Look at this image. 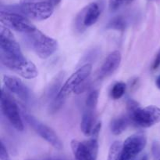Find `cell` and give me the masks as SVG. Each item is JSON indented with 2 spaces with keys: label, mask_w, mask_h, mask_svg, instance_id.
Instances as JSON below:
<instances>
[{
  "label": "cell",
  "mask_w": 160,
  "mask_h": 160,
  "mask_svg": "<svg viewBox=\"0 0 160 160\" xmlns=\"http://www.w3.org/2000/svg\"><path fill=\"white\" fill-rule=\"evenodd\" d=\"M160 66V49L158 51V53H156V56L155 57V60L153 61L152 63V69L153 70H156Z\"/></svg>",
  "instance_id": "obj_23"
},
{
  "label": "cell",
  "mask_w": 160,
  "mask_h": 160,
  "mask_svg": "<svg viewBox=\"0 0 160 160\" xmlns=\"http://www.w3.org/2000/svg\"><path fill=\"white\" fill-rule=\"evenodd\" d=\"M0 160H10L9 153L2 141L1 142V147H0Z\"/></svg>",
  "instance_id": "obj_22"
},
{
  "label": "cell",
  "mask_w": 160,
  "mask_h": 160,
  "mask_svg": "<svg viewBox=\"0 0 160 160\" xmlns=\"http://www.w3.org/2000/svg\"><path fill=\"white\" fill-rule=\"evenodd\" d=\"M23 116L25 119L26 122L32 127L34 131L44 140L49 143L53 147L58 150H61L62 148V144L60 139L57 136L54 130L47 125L44 124L43 122L38 120L35 117L23 111Z\"/></svg>",
  "instance_id": "obj_8"
},
{
  "label": "cell",
  "mask_w": 160,
  "mask_h": 160,
  "mask_svg": "<svg viewBox=\"0 0 160 160\" xmlns=\"http://www.w3.org/2000/svg\"><path fill=\"white\" fill-rule=\"evenodd\" d=\"M92 70V65L88 63L70 75V78L61 86V89L58 93L57 96L50 103V112H56L62 107L66 98L71 93V92H73L77 87H78L83 82L88 78Z\"/></svg>",
  "instance_id": "obj_1"
},
{
  "label": "cell",
  "mask_w": 160,
  "mask_h": 160,
  "mask_svg": "<svg viewBox=\"0 0 160 160\" xmlns=\"http://www.w3.org/2000/svg\"><path fill=\"white\" fill-rule=\"evenodd\" d=\"M0 53L9 55L23 54L13 34L3 24L0 27Z\"/></svg>",
  "instance_id": "obj_11"
},
{
  "label": "cell",
  "mask_w": 160,
  "mask_h": 160,
  "mask_svg": "<svg viewBox=\"0 0 160 160\" xmlns=\"http://www.w3.org/2000/svg\"><path fill=\"white\" fill-rule=\"evenodd\" d=\"M54 8V6L48 2H32L20 3V4L17 6H6V9L1 10L22 14L32 20H44L52 15Z\"/></svg>",
  "instance_id": "obj_4"
},
{
  "label": "cell",
  "mask_w": 160,
  "mask_h": 160,
  "mask_svg": "<svg viewBox=\"0 0 160 160\" xmlns=\"http://www.w3.org/2000/svg\"><path fill=\"white\" fill-rule=\"evenodd\" d=\"M141 160H148V156H147V155H144Z\"/></svg>",
  "instance_id": "obj_27"
},
{
  "label": "cell",
  "mask_w": 160,
  "mask_h": 160,
  "mask_svg": "<svg viewBox=\"0 0 160 160\" xmlns=\"http://www.w3.org/2000/svg\"><path fill=\"white\" fill-rule=\"evenodd\" d=\"M156 86H157V87L160 89V75L159 77H158L157 78H156Z\"/></svg>",
  "instance_id": "obj_25"
},
{
  "label": "cell",
  "mask_w": 160,
  "mask_h": 160,
  "mask_svg": "<svg viewBox=\"0 0 160 160\" xmlns=\"http://www.w3.org/2000/svg\"><path fill=\"white\" fill-rule=\"evenodd\" d=\"M146 137L137 133L125 140L122 146L120 160H134L146 145Z\"/></svg>",
  "instance_id": "obj_10"
},
{
  "label": "cell",
  "mask_w": 160,
  "mask_h": 160,
  "mask_svg": "<svg viewBox=\"0 0 160 160\" xmlns=\"http://www.w3.org/2000/svg\"><path fill=\"white\" fill-rule=\"evenodd\" d=\"M23 41L27 46L42 59L51 56L58 49L57 41L38 29L24 34Z\"/></svg>",
  "instance_id": "obj_2"
},
{
  "label": "cell",
  "mask_w": 160,
  "mask_h": 160,
  "mask_svg": "<svg viewBox=\"0 0 160 160\" xmlns=\"http://www.w3.org/2000/svg\"><path fill=\"white\" fill-rule=\"evenodd\" d=\"M127 86L124 83H117L113 86H112V89H111L110 95L111 97L114 100H118L120 99L123 95H124L125 92H126Z\"/></svg>",
  "instance_id": "obj_18"
},
{
  "label": "cell",
  "mask_w": 160,
  "mask_h": 160,
  "mask_svg": "<svg viewBox=\"0 0 160 160\" xmlns=\"http://www.w3.org/2000/svg\"><path fill=\"white\" fill-rule=\"evenodd\" d=\"M122 146L123 144L120 141H115L112 143L109 148L107 160H120Z\"/></svg>",
  "instance_id": "obj_17"
},
{
  "label": "cell",
  "mask_w": 160,
  "mask_h": 160,
  "mask_svg": "<svg viewBox=\"0 0 160 160\" xmlns=\"http://www.w3.org/2000/svg\"><path fill=\"white\" fill-rule=\"evenodd\" d=\"M121 62V54L119 51L112 52L106 58L98 72V78L102 79L112 75L120 66Z\"/></svg>",
  "instance_id": "obj_14"
},
{
  "label": "cell",
  "mask_w": 160,
  "mask_h": 160,
  "mask_svg": "<svg viewBox=\"0 0 160 160\" xmlns=\"http://www.w3.org/2000/svg\"><path fill=\"white\" fill-rule=\"evenodd\" d=\"M129 119L138 126L148 128L160 122V108L155 105L141 108L136 101L130 100L128 103Z\"/></svg>",
  "instance_id": "obj_3"
},
{
  "label": "cell",
  "mask_w": 160,
  "mask_h": 160,
  "mask_svg": "<svg viewBox=\"0 0 160 160\" xmlns=\"http://www.w3.org/2000/svg\"><path fill=\"white\" fill-rule=\"evenodd\" d=\"M0 61L2 65L28 79L34 78L38 72L34 64L26 59L23 55H9L0 53Z\"/></svg>",
  "instance_id": "obj_5"
},
{
  "label": "cell",
  "mask_w": 160,
  "mask_h": 160,
  "mask_svg": "<svg viewBox=\"0 0 160 160\" xmlns=\"http://www.w3.org/2000/svg\"><path fill=\"white\" fill-rule=\"evenodd\" d=\"M52 0H20V3H32V2H48L51 3Z\"/></svg>",
  "instance_id": "obj_24"
},
{
  "label": "cell",
  "mask_w": 160,
  "mask_h": 160,
  "mask_svg": "<svg viewBox=\"0 0 160 160\" xmlns=\"http://www.w3.org/2000/svg\"><path fill=\"white\" fill-rule=\"evenodd\" d=\"M126 27V21L123 17H116L111 20L109 23L108 28L111 29L123 30Z\"/></svg>",
  "instance_id": "obj_20"
},
{
  "label": "cell",
  "mask_w": 160,
  "mask_h": 160,
  "mask_svg": "<svg viewBox=\"0 0 160 160\" xmlns=\"http://www.w3.org/2000/svg\"><path fill=\"white\" fill-rule=\"evenodd\" d=\"M3 82L6 88L9 92L16 94L23 101H29L31 98V91L20 78L10 75H4Z\"/></svg>",
  "instance_id": "obj_13"
},
{
  "label": "cell",
  "mask_w": 160,
  "mask_h": 160,
  "mask_svg": "<svg viewBox=\"0 0 160 160\" xmlns=\"http://www.w3.org/2000/svg\"><path fill=\"white\" fill-rule=\"evenodd\" d=\"M130 122H131V120H130L129 117L122 116V117L116 118L112 121L110 124L111 131L114 135L121 134L128 128Z\"/></svg>",
  "instance_id": "obj_16"
},
{
  "label": "cell",
  "mask_w": 160,
  "mask_h": 160,
  "mask_svg": "<svg viewBox=\"0 0 160 160\" xmlns=\"http://www.w3.org/2000/svg\"><path fill=\"white\" fill-rule=\"evenodd\" d=\"M101 14L98 5L92 3L86 6L79 13L77 18V28L78 30H84L92 26L97 22Z\"/></svg>",
  "instance_id": "obj_12"
},
{
  "label": "cell",
  "mask_w": 160,
  "mask_h": 160,
  "mask_svg": "<svg viewBox=\"0 0 160 160\" xmlns=\"http://www.w3.org/2000/svg\"><path fill=\"white\" fill-rule=\"evenodd\" d=\"M71 148L76 160H96L98 152V141L95 137L83 142L73 140Z\"/></svg>",
  "instance_id": "obj_9"
},
{
  "label": "cell",
  "mask_w": 160,
  "mask_h": 160,
  "mask_svg": "<svg viewBox=\"0 0 160 160\" xmlns=\"http://www.w3.org/2000/svg\"><path fill=\"white\" fill-rule=\"evenodd\" d=\"M159 160H160V159H159Z\"/></svg>",
  "instance_id": "obj_28"
},
{
  "label": "cell",
  "mask_w": 160,
  "mask_h": 160,
  "mask_svg": "<svg viewBox=\"0 0 160 160\" xmlns=\"http://www.w3.org/2000/svg\"><path fill=\"white\" fill-rule=\"evenodd\" d=\"M1 110L5 117L17 131H23L24 127L20 109L13 98L4 89H2Z\"/></svg>",
  "instance_id": "obj_6"
},
{
  "label": "cell",
  "mask_w": 160,
  "mask_h": 160,
  "mask_svg": "<svg viewBox=\"0 0 160 160\" xmlns=\"http://www.w3.org/2000/svg\"><path fill=\"white\" fill-rule=\"evenodd\" d=\"M123 3H125V0H109V10L111 12L117 10Z\"/></svg>",
  "instance_id": "obj_21"
},
{
  "label": "cell",
  "mask_w": 160,
  "mask_h": 160,
  "mask_svg": "<svg viewBox=\"0 0 160 160\" xmlns=\"http://www.w3.org/2000/svg\"><path fill=\"white\" fill-rule=\"evenodd\" d=\"M0 21L8 28L23 34L31 32L37 29L28 17L17 13L1 10Z\"/></svg>",
  "instance_id": "obj_7"
},
{
  "label": "cell",
  "mask_w": 160,
  "mask_h": 160,
  "mask_svg": "<svg viewBox=\"0 0 160 160\" xmlns=\"http://www.w3.org/2000/svg\"><path fill=\"white\" fill-rule=\"evenodd\" d=\"M95 111L93 110L86 109L82 115L81 122V130L85 136H92L94 128L96 125Z\"/></svg>",
  "instance_id": "obj_15"
},
{
  "label": "cell",
  "mask_w": 160,
  "mask_h": 160,
  "mask_svg": "<svg viewBox=\"0 0 160 160\" xmlns=\"http://www.w3.org/2000/svg\"><path fill=\"white\" fill-rule=\"evenodd\" d=\"M133 1H134V0H125V3H126V4H130V3H132Z\"/></svg>",
  "instance_id": "obj_26"
},
{
  "label": "cell",
  "mask_w": 160,
  "mask_h": 160,
  "mask_svg": "<svg viewBox=\"0 0 160 160\" xmlns=\"http://www.w3.org/2000/svg\"><path fill=\"white\" fill-rule=\"evenodd\" d=\"M98 96H99V93H98V90L92 91V92H91L88 95L85 100V105L87 109L95 111V108H96L97 104H98Z\"/></svg>",
  "instance_id": "obj_19"
}]
</instances>
